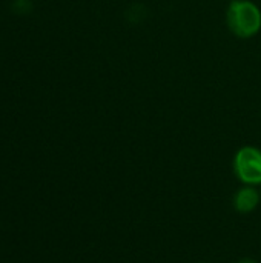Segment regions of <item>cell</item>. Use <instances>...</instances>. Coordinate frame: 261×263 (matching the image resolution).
Here are the masks:
<instances>
[{
  "label": "cell",
  "mask_w": 261,
  "mask_h": 263,
  "mask_svg": "<svg viewBox=\"0 0 261 263\" xmlns=\"http://www.w3.org/2000/svg\"><path fill=\"white\" fill-rule=\"evenodd\" d=\"M258 203H260V194H258V191L255 188H252L249 185L238 190V193L234 197V206L242 214L252 213L257 208Z\"/></svg>",
  "instance_id": "obj_3"
},
{
  "label": "cell",
  "mask_w": 261,
  "mask_h": 263,
  "mask_svg": "<svg viewBox=\"0 0 261 263\" xmlns=\"http://www.w3.org/2000/svg\"><path fill=\"white\" fill-rule=\"evenodd\" d=\"M237 263H257L255 260H252V259H245V260H240V262Z\"/></svg>",
  "instance_id": "obj_4"
},
{
  "label": "cell",
  "mask_w": 261,
  "mask_h": 263,
  "mask_svg": "<svg viewBox=\"0 0 261 263\" xmlns=\"http://www.w3.org/2000/svg\"><path fill=\"white\" fill-rule=\"evenodd\" d=\"M228 25L237 37L255 35L261 28L260 8L249 0H232L228 8Z\"/></svg>",
  "instance_id": "obj_1"
},
{
  "label": "cell",
  "mask_w": 261,
  "mask_h": 263,
  "mask_svg": "<svg viewBox=\"0 0 261 263\" xmlns=\"http://www.w3.org/2000/svg\"><path fill=\"white\" fill-rule=\"evenodd\" d=\"M237 177L249 186L261 185V151L255 146L242 148L234 159Z\"/></svg>",
  "instance_id": "obj_2"
}]
</instances>
